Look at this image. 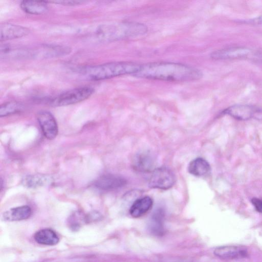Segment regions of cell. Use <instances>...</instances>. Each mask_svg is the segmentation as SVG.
Segmentation results:
<instances>
[{"instance_id":"6da1fadb","label":"cell","mask_w":262,"mask_h":262,"mask_svg":"<svg viewBox=\"0 0 262 262\" xmlns=\"http://www.w3.org/2000/svg\"><path fill=\"white\" fill-rule=\"evenodd\" d=\"M133 75L149 79L182 82L199 80L203 74L199 69L183 63L153 62L140 64Z\"/></svg>"},{"instance_id":"7a4b0ae2","label":"cell","mask_w":262,"mask_h":262,"mask_svg":"<svg viewBox=\"0 0 262 262\" xmlns=\"http://www.w3.org/2000/svg\"><path fill=\"white\" fill-rule=\"evenodd\" d=\"M140 64L130 61H116L88 67L82 70L87 77L93 80H101L126 74L133 75Z\"/></svg>"},{"instance_id":"3957f363","label":"cell","mask_w":262,"mask_h":262,"mask_svg":"<svg viewBox=\"0 0 262 262\" xmlns=\"http://www.w3.org/2000/svg\"><path fill=\"white\" fill-rule=\"evenodd\" d=\"M210 57L214 60L251 59L262 60V56L252 49L234 47L219 49L212 52Z\"/></svg>"},{"instance_id":"277c9868","label":"cell","mask_w":262,"mask_h":262,"mask_svg":"<svg viewBox=\"0 0 262 262\" xmlns=\"http://www.w3.org/2000/svg\"><path fill=\"white\" fill-rule=\"evenodd\" d=\"M94 92L89 86H83L66 91L50 102L52 106H62L75 104L89 98Z\"/></svg>"},{"instance_id":"5b68a950","label":"cell","mask_w":262,"mask_h":262,"mask_svg":"<svg viewBox=\"0 0 262 262\" xmlns=\"http://www.w3.org/2000/svg\"><path fill=\"white\" fill-rule=\"evenodd\" d=\"M175 180L174 174L171 170L166 167H160L153 170L148 186L151 188L166 190L173 185Z\"/></svg>"},{"instance_id":"8992f818","label":"cell","mask_w":262,"mask_h":262,"mask_svg":"<svg viewBox=\"0 0 262 262\" xmlns=\"http://www.w3.org/2000/svg\"><path fill=\"white\" fill-rule=\"evenodd\" d=\"M232 117L239 120H247L259 116L260 109L249 105L237 104L230 106L223 112Z\"/></svg>"},{"instance_id":"52a82bcc","label":"cell","mask_w":262,"mask_h":262,"mask_svg":"<svg viewBox=\"0 0 262 262\" xmlns=\"http://www.w3.org/2000/svg\"><path fill=\"white\" fill-rule=\"evenodd\" d=\"M37 119L44 136L48 139H54L58 134V126L52 114L41 111L37 114Z\"/></svg>"},{"instance_id":"ba28073f","label":"cell","mask_w":262,"mask_h":262,"mask_svg":"<svg viewBox=\"0 0 262 262\" xmlns=\"http://www.w3.org/2000/svg\"><path fill=\"white\" fill-rule=\"evenodd\" d=\"M126 183V180L119 176L106 174L101 176L94 182L97 188L102 190H112L123 187Z\"/></svg>"},{"instance_id":"9c48e42d","label":"cell","mask_w":262,"mask_h":262,"mask_svg":"<svg viewBox=\"0 0 262 262\" xmlns=\"http://www.w3.org/2000/svg\"><path fill=\"white\" fill-rule=\"evenodd\" d=\"M214 254L222 259H233L244 258L248 253L246 247L241 246H223L215 249Z\"/></svg>"},{"instance_id":"30bf717a","label":"cell","mask_w":262,"mask_h":262,"mask_svg":"<svg viewBox=\"0 0 262 262\" xmlns=\"http://www.w3.org/2000/svg\"><path fill=\"white\" fill-rule=\"evenodd\" d=\"M29 32L28 28L10 23H3L0 26V40L5 41L23 37Z\"/></svg>"},{"instance_id":"8fae6325","label":"cell","mask_w":262,"mask_h":262,"mask_svg":"<svg viewBox=\"0 0 262 262\" xmlns=\"http://www.w3.org/2000/svg\"><path fill=\"white\" fill-rule=\"evenodd\" d=\"M31 208L24 205L11 208L2 214V219L5 221H19L28 219L31 215Z\"/></svg>"},{"instance_id":"7c38bea8","label":"cell","mask_w":262,"mask_h":262,"mask_svg":"<svg viewBox=\"0 0 262 262\" xmlns=\"http://www.w3.org/2000/svg\"><path fill=\"white\" fill-rule=\"evenodd\" d=\"M153 205L152 199L145 196L137 199L129 208V214L135 218L139 217L147 212Z\"/></svg>"},{"instance_id":"4fadbf2b","label":"cell","mask_w":262,"mask_h":262,"mask_svg":"<svg viewBox=\"0 0 262 262\" xmlns=\"http://www.w3.org/2000/svg\"><path fill=\"white\" fill-rule=\"evenodd\" d=\"M154 160L149 153L141 152L138 154L133 161V168L138 171L148 172L153 168Z\"/></svg>"},{"instance_id":"5bb4252c","label":"cell","mask_w":262,"mask_h":262,"mask_svg":"<svg viewBox=\"0 0 262 262\" xmlns=\"http://www.w3.org/2000/svg\"><path fill=\"white\" fill-rule=\"evenodd\" d=\"M35 241L38 244L43 245L53 246L59 242V237L56 233L51 229H42L37 231L34 235Z\"/></svg>"},{"instance_id":"9a60e30c","label":"cell","mask_w":262,"mask_h":262,"mask_svg":"<svg viewBox=\"0 0 262 262\" xmlns=\"http://www.w3.org/2000/svg\"><path fill=\"white\" fill-rule=\"evenodd\" d=\"M20 6L24 12L31 14H41L48 9L47 2L41 1H23Z\"/></svg>"},{"instance_id":"2e32d148","label":"cell","mask_w":262,"mask_h":262,"mask_svg":"<svg viewBox=\"0 0 262 262\" xmlns=\"http://www.w3.org/2000/svg\"><path fill=\"white\" fill-rule=\"evenodd\" d=\"M210 170L208 162L203 158H197L192 160L189 164V172L195 176L200 177L208 173Z\"/></svg>"},{"instance_id":"e0dca14e","label":"cell","mask_w":262,"mask_h":262,"mask_svg":"<svg viewBox=\"0 0 262 262\" xmlns=\"http://www.w3.org/2000/svg\"><path fill=\"white\" fill-rule=\"evenodd\" d=\"M51 182V178L43 174L27 176L22 180V183L28 188H36L48 184Z\"/></svg>"},{"instance_id":"ac0fdd59","label":"cell","mask_w":262,"mask_h":262,"mask_svg":"<svg viewBox=\"0 0 262 262\" xmlns=\"http://www.w3.org/2000/svg\"><path fill=\"white\" fill-rule=\"evenodd\" d=\"M164 212L162 209L156 210L149 222V227L152 233L159 235L163 232Z\"/></svg>"},{"instance_id":"d6986e66","label":"cell","mask_w":262,"mask_h":262,"mask_svg":"<svg viewBox=\"0 0 262 262\" xmlns=\"http://www.w3.org/2000/svg\"><path fill=\"white\" fill-rule=\"evenodd\" d=\"M23 105L17 101H9L0 106V116L5 117L19 112L23 108Z\"/></svg>"},{"instance_id":"ffe728a7","label":"cell","mask_w":262,"mask_h":262,"mask_svg":"<svg viewBox=\"0 0 262 262\" xmlns=\"http://www.w3.org/2000/svg\"><path fill=\"white\" fill-rule=\"evenodd\" d=\"M251 202L256 211L262 213V200L254 198L251 200Z\"/></svg>"},{"instance_id":"44dd1931","label":"cell","mask_w":262,"mask_h":262,"mask_svg":"<svg viewBox=\"0 0 262 262\" xmlns=\"http://www.w3.org/2000/svg\"><path fill=\"white\" fill-rule=\"evenodd\" d=\"M53 3L56 4H59L60 5H76L78 4H80L84 2L83 1H53L51 2Z\"/></svg>"},{"instance_id":"7402d4cb","label":"cell","mask_w":262,"mask_h":262,"mask_svg":"<svg viewBox=\"0 0 262 262\" xmlns=\"http://www.w3.org/2000/svg\"><path fill=\"white\" fill-rule=\"evenodd\" d=\"M251 23L262 26V15L250 21Z\"/></svg>"}]
</instances>
